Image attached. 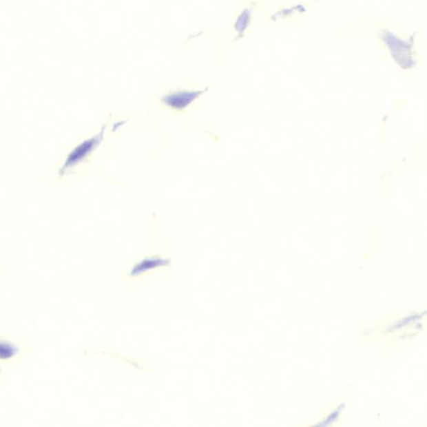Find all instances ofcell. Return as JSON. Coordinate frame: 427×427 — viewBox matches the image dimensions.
Here are the masks:
<instances>
[{
	"instance_id": "obj_5",
	"label": "cell",
	"mask_w": 427,
	"mask_h": 427,
	"mask_svg": "<svg viewBox=\"0 0 427 427\" xmlns=\"http://www.w3.org/2000/svg\"><path fill=\"white\" fill-rule=\"evenodd\" d=\"M252 10L251 9L244 10L242 13L240 14L238 19H237L236 29L240 34L244 33V30L247 29L249 23H250V19H251Z\"/></svg>"
},
{
	"instance_id": "obj_3",
	"label": "cell",
	"mask_w": 427,
	"mask_h": 427,
	"mask_svg": "<svg viewBox=\"0 0 427 427\" xmlns=\"http://www.w3.org/2000/svg\"><path fill=\"white\" fill-rule=\"evenodd\" d=\"M33 353V348L21 339L5 334L0 337V366L2 371L6 367L17 365Z\"/></svg>"
},
{
	"instance_id": "obj_2",
	"label": "cell",
	"mask_w": 427,
	"mask_h": 427,
	"mask_svg": "<svg viewBox=\"0 0 427 427\" xmlns=\"http://www.w3.org/2000/svg\"><path fill=\"white\" fill-rule=\"evenodd\" d=\"M108 124L109 122H107L103 125L100 132L81 141L80 144L75 145L70 150L61 168L59 169L58 176L59 178L65 176L71 169L84 163L93 155V153L96 152L105 139V134L108 130Z\"/></svg>"
},
{
	"instance_id": "obj_4",
	"label": "cell",
	"mask_w": 427,
	"mask_h": 427,
	"mask_svg": "<svg viewBox=\"0 0 427 427\" xmlns=\"http://www.w3.org/2000/svg\"><path fill=\"white\" fill-rule=\"evenodd\" d=\"M209 87L201 90H178L166 93L160 97V102L169 110L175 112H183L198 100L202 94L207 92Z\"/></svg>"
},
{
	"instance_id": "obj_1",
	"label": "cell",
	"mask_w": 427,
	"mask_h": 427,
	"mask_svg": "<svg viewBox=\"0 0 427 427\" xmlns=\"http://www.w3.org/2000/svg\"><path fill=\"white\" fill-rule=\"evenodd\" d=\"M172 258L160 254L140 255L122 268V282L139 286L160 274H167Z\"/></svg>"
}]
</instances>
